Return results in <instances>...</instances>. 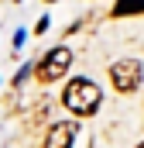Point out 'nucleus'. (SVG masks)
Listing matches in <instances>:
<instances>
[{
	"mask_svg": "<svg viewBox=\"0 0 144 148\" xmlns=\"http://www.w3.org/2000/svg\"><path fill=\"white\" fill-rule=\"evenodd\" d=\"M62 103H65L75 117H89V114H96V107L103 103V93H100V86H96L93 79L79 76V79H72L69 86H65Z\"/></svg>",
	"mask_w": 144,
	"mask_h": 148,
	"instance_id": "1",
	"label": "nucleus"
},
{
	"mask_svg": "<svg viewBox=\"0 0 144 148\" xmlns=\"http://www.w3.org/2000/svg\"><path fill=\"white\" fill-rule=\"evenodd\" d=\"M69 66H72V52L58 45V48H52V52L38 62L35 73H38V79H41V83H55V79H62V76H65V69H69Z\"/></svg>",
	"mask_w": 144,
	"mask_h": 148,
	"instance_id": "2",
	"label": "nucleus"
},
{
	"mask_svg": "<svg viewBox=\"0 0 144 148\" xmlns=\"http://www.w3.org/2000/svg\"><path fill=\"white\" fill-rule=\"evenodd\" d=\"M141 62L137 59H120V62H113L110 66V79H113V86L120 90V93H134L137 86H141Z\"/></svg>",
	"mask_w": 144,
	"mask_h": 148,
	"instance_id": "3",
	"label": "nucleus"
},
{
	"mask_svg": "<svg viewBox=\"0 0 144 148\" xmlns=\"http://www.w3.org/2000/svg\"><path fill=\"white\" fill-rule=\"evenodd\" d=\"M75 124L72 121H62V124H55L52 131H48V138H45V148H72L75 141Z\"/></svg>",
	"mask_w": 144,
	"mask_h": 148,
	"instance_id": "4",
	"label": "nucleus"
},
{
	"mask_svg": "<svg viewBox=\"0 0 144 148\" xmlns=\"http://www.w3.org/2000/svg\"><path fill=\"white\" fill-rule=\"evenodd\" d=\"M127 14H144V0H120L113 7V17H127Z\"/></svg>",
	"mask_w": 144,
	"mask_h": 148,
	"instance_id": "5",
	"label": "nucleus"
},
{
	"mask_svg": "<svg viewBox=\"0 0 144 148\" xmlns=\"http://www.w3.org/2000/svg\"><path fill=\"white\" fill-rule=\"evenodd\" d=\"M45 3H55V0H45Z\"/></svg>",
	"mask_w": 144,
	"mask_h": 148,
	"instance_id": "6",
	"label": "nucleus"
},
{
	"mask_svg": "<svg viewBox=\"0 0 144 148\" xmlns=\"http://www.w3.org/2000/svg\"><path fill=\"white\" fill-rule=\"evenodd\" d=\"M137 148H144V141H141V145H137Z\"/></svg>",
	"mask_w": 144,
	"mask_h": 148,
	"instance_id": "7",
	"label": "nucleus"
}]
</instances>
